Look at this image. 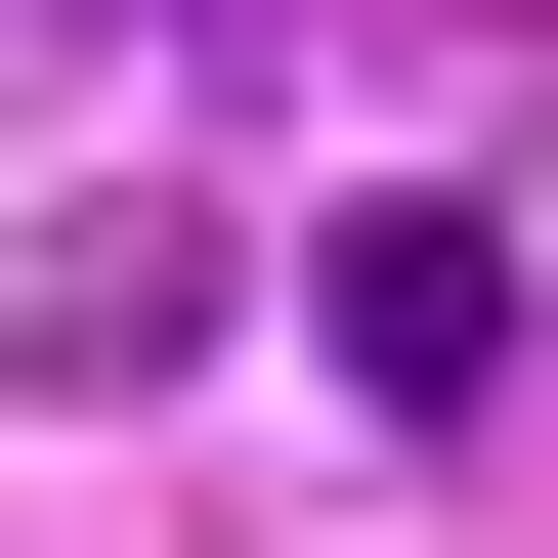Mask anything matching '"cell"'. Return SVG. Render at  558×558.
<instances>
[{
	"mask_svg": "<svg viewBox=\"0 0 558 558\" xmlns=\"http://www.w3.org/2000/svg\"><path fill=\"white\" fill-rule=\"evenodd\" d=\"M0 344H44V387H172V344H215V215H44V301H0Z\"/></svg>",
	"mask_w": 558,
	"mask_h": 558,
	"instance_id": "obj_2",
	"label": "cell"
},
{
	"mask_svg": "<svg viewBox=\"0 0 558 558\" xmlns=\"http://www.w3.org/2000/svg\"><path fill=\"white\" fill-rule=\"evenodd\" d=\"M44 86H86V0H0V130H44Z\"/></svg>",
	"mask_w": 558,
	"mask_h": 558,
	"instance_id": "obj_3",
	"label": "cell"
},
{
	"mask_svg": "<svg viewBox=\"0 0 558 558\" xmlns=\"http://www.w3.org/2000/svg\"><path fill=\"white\" fill-rule=\"evenodd\" d=\"M301 344H344L387 429H473V387H515V215H344V258H301Z\"/></svg>",
	"mask_w": 558,
	"mask_h": 558,
	"instance_id": "obj_1",
	"label": "cell"
}]
</instances>
